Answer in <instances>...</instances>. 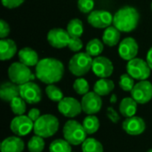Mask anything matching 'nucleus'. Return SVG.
Listing matches in <instances>:
<instances>
[{
  "mask_svg": "<svg viewBox=\"0 0 152 152\" xmlns=\"http://www.w3.org/2000/svg\"><path fill=\"white\" fill-rule=\"evenodd\" d=\"M64 65L54 58H45L36 66V77L46 85L55 84L61 80L64 75Z\"/></svg>",
  "mask_w": 152,
  "mask_h": 152,
  "instance_id": "f257e3e1",
  "label": "nucleus"
},
{
  "mask_svg": "<svg viewBox=\"0 0 152 152\" xmlns=\"http://www.w3.org/2000/svg\"><path fill=\"white\" fill-rule=\"evenodd\" d=\"M140 20V13L133 6L120 8L113 16V26L121 32H131L134 30Z\"/></svg>",
  "mask_w": 152,
  "mask_h": 152,
  "instance_id": "f03ea898",
  "label": "nucleus"
},
{
  "mask_svg": "<svg viewBox=\"0 0 152 152\" xmlns=\"http://www.w3.org/2000/svg\"><path fill=\"white\" fill-rule=\"evenodd\" d=\"M60 122L59 119L52 114L42 115L34 123L35 134L43 138H49L53 136L59 130Z\"/></svg>",
  "mask_w": 152,
  "mask_h": 152,
  "instance_id": "7ed1b4c3",
  "label": "nucleus"
},
{
  "mask_svg": "<svg viewBox=\"0 0 152 152\" xmlns=\"http://www.w3.org/2000/svg\"><path fill=\"white\" fill-rule=\"evenodd\" d=\"M62 134L64 139L73 146L82 144L87 135L83 125L74 119H69L65 123Z\"/></svg>",
  "mask_w": 152,
  "mask_h": 152,
  "instance_id": "20e7f679",
  "label": "nucleus"
},
{
  "mask_svg": "<svg viewBox=\"0 0 152 152\" xmlns=\"http://www.w3.org/2000/svg\"><path fill=\"white\" fill-rule=\"evenodd\" d=\"M94 59L86 52L76 53L69 62V69L76 77H82L87 74L93 66Z\"/></svg>",
  "mask_w": 152,
  "mask_h": 152,
  "instance_id": "39448f33",
  "label": "nucleus"
},
{
  "mask_svg": "<svg viewBox=\"0 0 152 152\" xmlns=\"http://www.w3.org/2000/svg\"><path fill=\"white\" fill-rule=\"evenodd\" d=\"M8 77L10 81L18 86L30 82L36 77L30 69L21 62H13L10 65L8 68Z\"/></svg>",
  "mask_w": 152,
  "mask_h": 152,
  "instance_id": "423d86ee",
  "label": "nucleus"
},
{
  "mask_svg": "<svg viewBox=\"0 0 152 152\" xmlns=\"http://www.w3.org/2000/svg\"><path fill=\"white\" fill-rule=\"evenodd\" d=\"M126 71L135 80L142 81L147 80V78L150 77L151 69L146 61L140 58H134L128 61L126 64Z\"/></svg>",
  "mask_w": 152,
  "mask_h": 152,
  "instance_id": "0eeeda50",
  "label": "nucleus"
},
{
  "mask_svg": "<svg viewBox=\"0 0 152 152\" xmlns=\"http://www.w3.org/2000/svg\"><path fill=\"white\" fill-rule=\"evenodd\" d=\"M59 112L69 118H76L83 111L81 102L73 97H64L60 102H58Z\"/></svg>",
  "mask_w": 152,
  "mask_h": 152,
  "instance_id": "6e6552de",
  "label": "nucleus"
},
{
  "mask_svg": "<svg viewBox=\"0 0 152 152\" xmlns=\"http://www.w3.org/2000/svg\"><path fill=\"white\" fill-rule=\"evenodd\" d=\"M131 96L138 104L148 103L152 99V84L148 80L138 82L131 91Z\"/></svg>",
  "mask_w": 152,
  "mask_h": 152,
  "instance_id": "1a4fd4ad",
  "label": "nucleus"
},
{
  "mask_svg": "<svg viewBox=\"0 0 152 152\" xmlns=\"http://www.w3.org/2000/svg\"><path fill=\"white\" fill-rule=\"evenodd\" d=\"M20 96L28 104H37L42 100V91L38 85L30 81L20 86Z\"/></svg>",
  "mask_w": 152,
  "mask_h": 152,
  "instance_id": "9d476101",
  "label": "nucleus"
},
{
  "mask_svg": "<svg viewBox=\"0 0 152 152\" xmlns=\"http://www.w3.org/2000/svg\"><path fill=\"white\" fill-rule=\"evenodd\" d=\"M10 129L16 136H26L34 129V122L28 116H16L11 121Z\"/></svg>",
  "mask_w": 152,
  "mask_h": 152,
  "instance_id": "9b49d317",
  "label": "nucleus"
},
{
  "mask_svg": "<svg viewBox=\"0 0 152 152\" xmlns=\"http://www.w3.org/2000/svg\"><path fill=\"white\" fill-rule=\"evenodd\" d=\"M81 105L83 112L87 115H95L102 110V96L95 92H89L83 95L81 100Z\"/></svg>",
  "mask_w": 152,
  "mask_h": 152,
  "instance_id": "f8f14e48",
  "label": "nucleus"
},
{
  "mask_svg": "<svg viewBox=\"0 0 152 152\" xmlns=\"http://www.w3.org/2000/svg\"><path fill=\"white\" fill-rule=\"evenodd\" d=\"M88 23L96 28H106L113 23V15L104 10H95L89 13Z\"/></svg>",
  "mask_w": 152,
  "mask_h": 152,
  "instance_id": "ddd939ff",
  "label": "nucleus"
},
{
  "mask_svg": "<svg viewBox=\"0 0 152 152\" xmlns=\"http://www.w3.org/2000/svg\"><path fill=\"white\" fill-rule=\"evenodd\" d=\"M93 72L100 78H108L113 73L114 67L110 59L104 56H97L93 61Z\"/></svg>",
  "mask_w": 152,
  "mask_h": 152,
  "instance_id": "4468645a",
  "label": "nucleus"
},
{
  "mask_svg": "<svg viewBox=\"0 0 152 152\" xmlns=\"http://www.w3.org/2000/svg\"><path fill=\"white\" fill-rule=\"evenodd\" d=\"M70 39L67 30H64L61 28H52L47 34V41L50 45L54 48H63L68 46Z\"/></svg>",
  "mask_w": 152,
  "mask_h": 152,
  "instance_id": "2eb2a0df",
  "label": "nucleus"
},
{
  "mask_svg": "<svg viewBox=\"0 0 152 152\" xmlns=\"http://www.w3.org/2000/svg\"><path fill=\"white\" fill-rule=\"evenodd\" d=\"M138 50V44L133 37L124 38L118 45V54L125 61H131L136 58Z\"/></svg>",
  "mask_w": 152,
  "mask_h": 152,
  "instance_id": "dca6fc26",
  "label": "nucleus"
},
{
  "mask_svg": "<svg viewBox=\"0 0 152 152\" xmlns=\"http://www.w3.org/2000/svg\"><path fill=\"white\" fill-rule=\"evenodd\" d=\"M122 127L127 134L136 136L144 133L146 129V124L142 118L134 116L126 118L122 123Z\"/></svg>",
  "mask_w": 152,
  "mask_h": 152,
  "instance_id": "f3484780",
  "label": "nucleus"
},
{
  "mask_svg": "<svg viewBox=\"0 0 152 152\" xmlns=\"http://www.w3.org/2000/svg\"><path fill=\"white\" fill-rule=\"evenodd\" d=\"M20 96V86L10 82H4L0 86V98L5 102H11Z\"/></svg>",
  "mask_w": 152,
  "mask_h": 152,
  "instance_id": "a211bd4d",
  "label": "nucleus"
},
{
  "mask_svg": "<svg viewBox=\"0 0 152 152\" xmlns=\"http://www.w3.org/2000/svg\"><path fill=\"white\" fill-rule=\"evenodd\" d=\"M24 142L19 136H9L1 143V152H22L24 150Z\"/></svg>",
  "mask_w": 152,
  "mask_h": 152,
  "instance_id": "6ab92c4d",
  "label": "nucleus"
},
{
  "mask_svg": "<svg viewBox=\"0 0 152 152\" xmlns=\"http://www.w3.org/2000/svg\"><path fill=\"white\" fill-rule=\"evenodd\" d=\"M17 52V45L15 42L9 38L0 40V59L7 61L12 59Z\"/></svg>",
  "mask_w": 152,
  "mask_h": 152,
  "instance_id": "aec40b11",
  "label": "nucleus"
},
{
  "mask_svg": "<svg viewBox=\"0 0 152 152\" xmlns=\"http://www.w3.org/2000/svg\"><path fill=\"white\" fill-rule=\"evenodd\" d=\"M20 62L27 65L28 67L37 66L38 63V54L37 53L29 47H24L19 51L18 53Z\"/></svg>",
  "mask_w": 152,
  "mask_h": 152,
  "instance_id": "412c9836",
  "label": "nucleus"
},
{
  "mask_svg": "<svg viewBox=\"0 0 152 152\" xmlns=\"http://www.w3.org/2000/svg\"><path fill=\"white\" fill-rule=\"evenodd\" d=\"M137 104L132 97H126L119 103V113L126 118L134 117L137 112Z\"/></svg>",
  "mask_w": 152,
  "mask_h": 152,
  "instance_id": "4be33fe9",
  "label": "nucleus"
},
{
  "mask_svg": "<svg viewBox=\"0 0 152 152\" xmlns=\"http://www.w3.org/2000/svg\"><path fill=\"white\" fill-rule=\"evenodd\" d=\"M120 32L115 26H110L105 28L102 36V41L109 46H115L119 43Z\"/></svg>",
  "mask_w": 152,
  "mask_h": 152,
  "instance_id": "5701e85b",
  "label": "nucleus"
},
{
  "mask_svg": "<svg viewBox=\"0 0 152 152\" xmlns=\"http://www.w3.org/2000/svg\"><path fill=\"white\" fill-rule=\"evenodd\" d=\"M115 88V84L112 80L108 78H101L94 86V92L100 96H106L110 94Z\"/></svg>",
  "mask_w": 152,
  "mask_h": 152,
  "instance_id": "b1692460",
  "label": "nucleus"
},
{
  "mask_svg": "<svg viewBox=\"0 0 152 152\" xmlns=\"http://www.w3.org/2000/svg\"><path fill=\"white\" fill-rule=\"evenodd\" d=\"M82 125L87 134H95L99 130L101 126L100 120L95 115H88L87 117H86L83 120Z\"/></svg>",
  "mask_w": 152,
  "mask_h": 152,
  "instance_id": "393cba45",
  "label": "nucleus"
},
{
  "mask_svg": "<svg viewBox=\"0 0 152 152\" xmlns=\"http://www.w3.org/2000/svg\"><path fill=\"white\" fill-rule=\"evenodd\" d=\"M67 31L70 37H80L84 32L83 22L81 21V20L73 19L69 20L67 26Z\"/></svg>",
  "mask_w": 152,
  "mask_h": 152,
  "instance_id": "a878e982",
  "label": "nucleus"
},
{
  "mask_svg": "<svg viewBox=\"0 0 152 152\" xmlns=\"http://www.w3.org/2000/svg\"><path fill=\"white\" fill-rule=\"evenodd\" d=\"M83 152H103V146L95 138H86L81 144Z\"/></svg>",
  "mask_w": 152,
  "mask_h": 152,
  "instance_id": "bb28decb",
  "label": "nucleus"
},
{
  "mask_svg": "<svg viewBox=\"0 0 152 152\" xmlns=\"http://www.w3.org/2000/svg\"><path fill=\"white\" fill-rule=\"evenodd\" d=\"M103 48L104 47H103L102 42L98 38H94L87 43L86 50V53L90 56L97 57V56H100V54L102 53Z\"/></svg>",
  "mask_w": 152,
  "mask_h": 152,
  "instance_id": "cd10ccee",
  "label": "nucleus"
},
{
  "mask_svg": "<svg viewBox=\"0 0 152 152\" xmlns=\"http://www.w3.org/2000/svg\"><path fill=\"white\" fill-rule=\"evenodd\" d=\"M49 152H72L71 144L65 139H56L50 143Z\"/></svg>",
  "mask_w": 152,
  "mask_h": 152,
  "instance_id": "c85d7f7f",
  "label": "nucleus"
},
{
  "mask_svg": "<svg viewBox=\"0 0 152 152\" xmlns=\"http://www.w3.org/2000/svg\"><path fill=\"white\" fill-rule=\"evenodd\" d=\"M27 102L20 97L18 96L14 98L11 102H10V108L12 112L16 115V116H21L24 115L27 110Z\"/></svg>",
  "mask_w": 152,
  "mask_h": 152,
  "instance_id": "c756f323",
  "label": "nucleus"
},
{
  "mask_svg": "<svg viewBox=\"0 0 152 152\" xmlns=\"http://www.w3.org/2000/svg\"><path fill=\"white\" fill-rule=\"evenodd\" d=\"M45 138L35 134L28 142V150L29 152H42L45 149Z\"/></svg>",
  "mask_w": 152,
  "mask_h": 152,
  "instance_id": "7c9ffc66",
  "label": "nucleus"
},
{
  "mask_svg": "<svg viewBox=\"0 0 152 152\" xmlns=\"http://www.w3.org/2000/svg\"><path fill=\"white\" fill-rule=\"evenodd\" d=\"M45 94L48 97V99H50L52 102H60L63 98V93L61 92V90L57 87L56 86H54L53 84L52 85H48L45 88Z\"/></svg>",
  "mask_w": 152,
  "mask_h": 152,
  "instance_id": "2f4dec72",
  "label": "nucleus"
},
{
  "mask_svg": "<svg viewBox=\"0 0 152 152\" xmlns=\"http://www.w3.org/2000/svg\"><path fill=\"white\" fill-rule=\"evenodd\" d=\"M73 88L75 92L79 95H85L87 93H89V84L87 80H86L83 77H78L75 80L73 84Z\"/></svg>",
  "mask_w": 152,
  "mask_h": 152,
  "instance_id": "473e14b6",
  "label": "nucleus"
},
{
  "mask_svg": "<svg viewBox=\"0 0 152 152\" xmlns=\"http://www.w3.org/2000/svg\"><path fill=\"white\" fill-rule=\"evenodd\" d=\"M134 86V78H133L128 73L121 75L119 79V86L122 90L126 92H131Z\"/></svg>",
  "mask_w": 152,
  "mask_h": 152,
  "instance_id": "72a5a7b5",
  "label": "nucleus"
},
{
  "mask_svg": "<svg viewBox=\"0 0 152 152\" xmlns=\"http://www.w3.org/2000/svg\"><path fill=\"white\" fill-rule=\"evenodd\" d=\"M94 6V0H78L77 2L78 10L83 13H90L91 12H93Z\"/></svg>",
  "mask_w": 152,
  "mask_h": 152,
  "instance_id": "f704fd0d",
  "label": "nucleus"
},
{
  "mask_svg": "<svg viewBox=\"0 0 152 152\" xmlns=\"http://www.w3.org/2000/svg\"><path fill=\"white\" fill-rule=\"evenodd\" d=\"M68 47L70 51L78 53L83 48V42L80 37H70Z\"/></svg>",
  "mask_w": 152,
  "mask_h": 152,
  "instance_id": "c9c22d12",
  "label": "nucleus"
},
{
  "mask_svg": "<svg viewBox=\"0 0 152 152\" xmlns=\"http://www.w3.org/2000/svg\"><path fill=\"white\" fill-rule=\"evenodd\" d=\"M107 117L114 124H118L120 120V117L119 114L112 108V107H109L107 109Z\"/></svg>",
  "mask_w": 152,
  "mask_h": 152,
  "instance_id": "e433bc0d",
  "label": "nucleus"
},
{
  "mask_svg": "<svg viewBox=\"0 0 152 152\" xmlns=\"http://www.w3.org/2000/svg\"><path fill=\"white\" fill-rule=\"evenodd\" d=\"M10 33V27L9 24L4 20H0V37L1 39L6 38L7 36Z\"/></svg>",
  "mask_w": 152,
  "mask_h": 152,
  "instance_id": "4c0bfd02",
  "label": "nucleus"
},
{
  "mask_svg": "<svg viewBox=\"0 0 152 152\" xmlns=\"http://www.w3.org/2000/svg\"><path fill=\"white\" fill-rule=\"evenodd\" d=\"M25 0H2V4L8 9H14L23 4Z\"/></svg>",
  "mask_w": 152,
  "mask_h": 152,
  "instance_id": "58836bf2",
  "label": "nucleus"
},
{
  "mask_svg": "<svg viewBox=\"0 0 152 152\" xmlns=\"http://www.w3.org/2000/svg\"><path fill=\"white\" fill-rule=\"evenodd\" d=\"M34 123L42 116L41 115V112H40V110H38V109H37V108H33V109H31L29 111H28V115H27Z\"/></svg>",
  "mask_w": 152,
  "mask_h": 152,
  "instance_id": "ea45409f",
  "label": "nucleus"
},
{
  "mask_svg": "<svg viewBox=\"0 0 152 152\" xmlns=\"http://www.w3.org/2000/svg\"><path fill=\"white\" fill-rule=\"evenodd\" d=\"M146 61L149 64L150 68L152 69V47L148 51V53L146 56Z\"/></svg>",
  "mask_w": 152,
  "mask_h": 152,
  "instance_id": "a19ab883",
  "label": "nucleus"
},
{
  "mask_svg": "<svg viewBox=\"0 0 152 152\" xmlns=\"http://www.w3.org/2000/svg\"><path fill=\"white\" fill-rule=\"evenodd\" d=\"M117 101H118L117 95H116V94H112L111 97H110V103H111V104H114V103L117 102Z\"/></svg>",
  "mask_w": 152,
  "mask_h": 152,
  "instance_id": "79ce46f5",
  "label": "nucleus"
},
{
  "mask_svg": "<svg viewBox=\"0 0 152 152\" xmlns=\"http://www.w3.org/2000/svg\"><path fill=\"white\" fill-rule=\"evenodd\" d=\"M147 152H152V149H151V150H149V151H148Z\"/></svg>",
  "mask_w": 152,
  "mask_h": 152,
  "instance_id": "37998d69",
  "label": "nucleus"
},
{
  "mask_svg": "<svg viewBox=\"0 0 152 152\" xmlns=\"http://www.w3.org/2000/svg\"><path fill=\"white\" fill-rule=\"evenodd\" d=\"M151 9H152V3H151Z\"/></svg>",
  "mask_w": 152,
  "mask_h": 152,
  "instance_id": "c03bdc74",
  "label": "nucleus"
}]
</instances>
